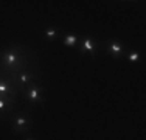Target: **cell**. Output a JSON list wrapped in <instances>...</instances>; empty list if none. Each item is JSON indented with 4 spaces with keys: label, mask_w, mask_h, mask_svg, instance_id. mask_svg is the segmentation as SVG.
I'll list each match as a JSON object with an SVG mask.
<instances>
[{
    "label": "cell",
    "mask_w": 146,
    "mask_h": 140,
    "mask_svg": "<svg viewBox=\"0 0 146 140\" xmlns=\"http://www.w3.org/2000/svg\"><path fill=\"white\" fill-rule=\"evenodd\" d=\"M19 95H20V92L17 89V86L14 84V81L6 75H0V97H5L13 101H17V97Z\"/></svg>",
    "instance_id": "4"
},
{
    "label": "cell",
    "mask_w": 146,
    "mask_h": 140,
    "mask_svg": "<svg viewBox=\"0 0 146 140\" xmlns=\"http://www.w3.org/2000/svg\"><path fill=\"white\" fill-rule=\"evenodd\" d=\"M81 55H90L93 58V56L96 55V47H95V41L92 39L90 36H84L81 41Z\"/></svg>",
    "instance_id": "7"
},
{
    "label": "cell",
    "mask_w": 146,
    "mask_h": 140,
    "mask_svg": "<svg viewBox=\"0 0 146 140\" xmlns=\"http://www.w3.org/2000/svg\"><path fill=\"white\" fill-rule=\"evenodd\" d=\"M16 103L17 101H13L9 98H5V97H0V118L2 120H6V118L9 120V117L17 111Z\"/></svg>",
    "instance_id": "5"
},
{
    "label": "cell",
    "mask_w": 146,
    "mask_h": 140,
    "mask_svg": "<svg viewBox=\"0 0 146 140\" xmlns=\"http://www.w3.org/2000/svg\"><path fill=\"white\" fill-rule=\"evenodd\" d=\"M42 93H44L42 86L34 81V83L28 84L20 95L23 97V100H25L30 106H36V104H42L44 103V95Z\"/></svg>",
    "instance_id": "3"
},
{
    "label": "cell",
    "mask_w": 146,
    "mask_h": 140,
    "mask_svg": "<svg viewBox=\"0 0 146 140\" xmlns=\"http://www.w3.org/2000/svg\"><path fill=\"white\" fill-rule=\"evenodd\" d=\"M62 44L67 45V47H75L78 44V36L76 34H67V36L62 39Z\"/></svg>",
    "instance_id": "9"
},
{
    "label": "cell",
    "mask_w": 146,
    "mask_h": 140,
    "mask_svg": "<svg viewBox=\"0 0 146 140\" xmlns=\"http://www.w3.org/2000/svg\"><path fill=\"white\" fill-rule=\"evenodd\" d=\"M25 140H33V139H31V137H27V139H25Z\"/></svg>",
    "instance_id": "11"
},
{
    "label": "cell",
    "mask_w": 146,
    "mask_h": 140,
    "mask_svg": "<svg viewBox=\"0 0 146 140\" xmlns=\"http://www.w3.org/2000/svg\"><path fill=\"white\" fill-rule=\"evenodd\" d=\"M9 121H11V126H13V132L16 134H23V132H28L33 126V118L28 112L25 111H19L17 109L14 114L9 117Z\"/></svg>",
    "instance_id": "2"
},
{
    "label": "cell",
    "mask_w": 146,
    "mask_h": 140,
    "mask_svg": "<svg viewBox=\"0 0 146 140\" xmlns=\"http://www.w3.org/2000/svg\"><path fill=\"white\" fill-rule=\"evenodd\" d=\"M27 48L22 45H13L0 53V75H14L27 67H33V61L28 59Z\"/></svg>",
    "instance_id": "1"
},
{
    "label": "cell",
    "mask_w": 146,
    "mask_h": 140,
    "mask_svg": "<svg viewBox=\"0 0 146 140\" xmlns=\"http://www.w3.org/2000/svg\"><path fill=\"white\" fill-rule=\"evenodd\" d=\"M127 58H129V61L131 62H138L140 61V51H137V50H131V51H127Z\"/></svg>",
    "instance_id": "10"
},
{
    "label": "cell",
    "mask_w": 146,
    "mask_h": 140,
    "mask_svg": "<svg viewBox=\"0 0 146 140\" xmlns=\"http://www.w3.org/2000/svg\"><path fill=\"white\" fill-rule=\"evenodd\" d=\"M104 45H106V51H107V53H110L113 58H121V56L126 55V48H124V45L121 44L120 41H117V39L106 41V42H104Z\"/></svg>",
    "instance_id": "6"
},
{
    "label": "cell",
    "mask_w": 146,
    "mask_h": 140,
    "mask_svg": "<svg viewBox=\"0 0 146 140\" xmlns=\"http://www.w3.org/2000/svg\"><path fill=\"white\" fill-rule=\"evenodd\" d=\"M44 34H45V39L47 41H54L58 37V28L56 27H48L44 30Z\"/></svg>",
    "instance_id": "8"
}]
</instances>
